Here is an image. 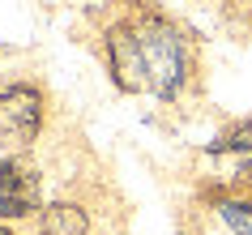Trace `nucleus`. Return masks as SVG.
Wrapping results in <instances>:
<instances>
[{"label": "nucleus", "instance_id": "obj_3", "mask_svg": "<svg viewBox=\"0 0 252 235\" xmlns=\"http://www.w3.org/2000/svg\"><path fill=\"white\" fill-rule=\"evenodd\" d=\"M39 205V175L22 163H0V218H26Z\"/></svg>", "mask_w": 252, "mask_h": 235}, {"label": "nucleus", "instance_id": "obj_7", "mask_svg": "<svg viewBox=\"0 0 252 235\" xmlns=\"http://www.w3.org/2000/svg\"><path fill=\"white\" fill-rule=\"evenodd\" d=\"M214 150H218V154H226V150H235V154L252 150V120H248V124H239L235 133H226V137H222L218 145H214Z\"/></svg>", "mask_w": 252, "mask_h": 235}, {"label": "nucleus", "instance_id": "obj_2", "mask_svg": "<svg viewBox=\"0 0 252 235\" xmlns=\"http://www.w3.org/2000/svg\"><path fill=\"white\" fill-rule=\"evenodd\" d=\"M43 124V94L30 86L0 90V137L13 145H26Z\"/></svg>", "mask_w": 252, "mask_h": 235}, {"label": "nucleus", "instance_id": "obj_4", "mask_svg": "<svg viewBox=\"0 0 252 235\" xmlns=\"http://www.w3.org/2000/svg\"><path fill=\"white\" fill-rule=\"evenodd\" d=\"M107 52H111V73H116V81L124 86V90H150L137 30H111V39H107Z\"/></svg>", "mask_w": 252, "mask_h": 235}, {"label": "nucleus", "instance_id": "obj_8", "mask_svg": "<svg viewBox=\"0 0 252 235\" xmlns=\"http://www.w3.org/2000/svg\"><path fill=\"white\" fill-rule=\"evenodd\" d=\"M0 235H9V231H4V227H0Z\"/></svg>", "mask_w": 252, "mask_h": 235}, {"label": "nucleus", "instance_id": "obj_1", "mask_svg": "<svg viewBox=\"0 0 252 235\" xmlns=\"http://www.w3.org/2000/svg\"><path fill=\"white\" fill-rule=\"evenodd\" d=\"M141 39V60H146V81L158 99H171L180 86H184V73H188V56H184V43L171 26L162 22H146L137 30Z\"/></svg>", "mask_w": 252, "mask_h": 235}, {"label": "nucleus", "instance_id": "obj_6", "mask_svg": "<svg viewBox=\"0 0 252 235\" xmlns=\"http://www.w3.org/2000/svg\"><path fill=\"white\" fill-rule=\"evenodd\" d=\"M218 214L235 235H252V201H222Z\"/></svg>", "mask_w": 252, "mask_h": 235}, {"label": "nucleus", "instance_id": "obj_5", "mask_svg": "<svg viewBox=\"0 0 252 235\" xmlns=\"http://www.w3.org/2000/svg\"><path fill=\"white\" fill-rule=\"evenodd\" d=\"M86 231H90V218L73 201H56L43 209V235H86Z\"/></svg>", "mask_w": 252, "mask_h": 235}]
</instances>
